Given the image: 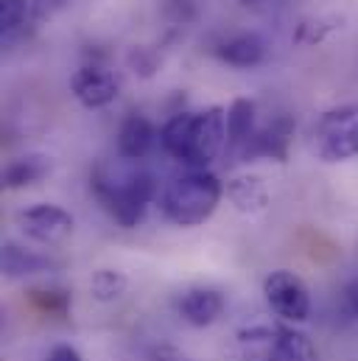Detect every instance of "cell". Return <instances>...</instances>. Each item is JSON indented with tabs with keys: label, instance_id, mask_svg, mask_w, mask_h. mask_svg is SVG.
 Segmentation results:
<instances>
[{
	"label": "cell",
	"instance_id": "8",
	"mask_svg": "<svg viewBox=\"0 0 358 361\" xmlns=\"http://www.w3.org/2000/svg\"><path fill=\"white\" fill-rule=\"evenodd\" d=\"M294 118L280 115L274 121H268L266 126H258L255 135L249 137V143L244 146V152L238 154V160L252 163V160H274V163H285L288 160V149L294 140Z\"/></svg>",
	"mask_w": 358,
	"mask_h": 361
},
{
	"label": "cell",
	"instance_id": "12",
	"mask_svg": "<svg viewBox=\"0 0 358 361\" xmlns=\"http://www.w3.org/2000/svg\"><path fill=\"white\" fill-rule=\"evenodd\" d=\"M216 56L230 68H258L266 59V42L261 34L244 31L216 45Z\"/></svg>",
	"mask_w": 358,
	"mask_h": 361
},
{
	"label": "cell",
	"instance_id": "1",
	"mask_svg": "<svg viewBox=\"0 0 358 361\" xmlns=\"http://www.w3.org/2000/svg\"><path fill=\"white\" fill-rule=\"evenodd\" d=\"M160 146L187 169H207L227 146V109L177 112L160 129Z\"/></svg>",
	"mask_w": 358,
	"mask_h": 361
},
{
	"label": "cell",
	"instance_id": "22",
	"mask_svg": "<svg viewBox=\"0 0 358 361\" xmlns=\"http://www.w3.org/2000/svg\"><path fill=\"white\" fill-rule=\"evenodd\" d=\"M342 311H345V317L358 319V277H353L342 291Z\"/></svg>",
	"mask_w": 358,
	"mask_h": 361
},
{
	"label": "cell",
	"instance_id": "27",
	"mask_svg": "<svg viewBox=\"0 0 358 361\" xmlns=\"http://www.w3.org/2000/svg\"><path fill=\"white\" fill-rule=\"evenodd\" d=\"M244 3H252V0H244Z\"/></svg>",
	"mask_w": 358,
	"mask_h": 361
},
{
	"label": "cell",
	"instance_id": "20",
	"mask_svg": "<svg viewBox=\"0 0 358 361\" xmlns=\"http://www.w3.org/2000/svg\"><path fill=\"white\" fill-rule=\"evenodd\" d=\"M339 17H319V20H305L300 28H297V42H319L325 39V34L336 31L339 28Z\"/></svg>",
	"mask_w": 358,
	"mask_h": 361
},
{
	"label": "cell",
	"instance_id": "5",
	"mask_svg": "<svg viewBox=\"0 0 358 361\" xmlns=\"http://www.w3.org/2000/svg\"><path fill=\"white\" fill-rule=\"evenodd\" d=\"M314 149L325 163H345L358 154V101L331 106L314 126Z\"/></svg>",
	"mask_w": 358,
	"mask_h": 361
},
{
	"label": "cell",
	"instance_id": "16",
	"mask_svg": "<svg viewBox=\"0 0 358 361\" xmlns=\"http://www.w3.org/2000/svg\"><path fill=\"white\" fill-rule=\"evenodd\" d=\"M258 123H255V104L249 98H235L227 106V152H233L235 157L244 152V146L249 143V137L255 135Z\"/></svg>",
	"mask_w": 358,
	"mask_h": 361
},
{
	"label": "cell",
	"instance_id": "14",
	"mask_svg": "<svg viewBox=\"0 0 358 361\" xmlns=\"http://www.w3.org/2000/svg\"><path fill=\"white\" fill-rule=\"evenodd\" d=\"M224 193L233 202V207L241 210V213H247V216H258V213H264L268 204H271V196H268L264 180L261 177H249V174L233 177V180L227 182Z\"/></svg>",
	"mask_w": 358,
	"mask_h": 361
},
{
	"label": "cell",
	"instance_id": "9",
	"mask_svg": "<svg viewBox=\"0 0 358 361\" xmlns=\"http://www.w3.org/2000/svg\"><path fill=\"white\" fill-rule=\"evenodd\" d=\"M118 90H121L118 79L106 68H101V65H85L70 79L73 98L82 106H87V109H104V106H109L118 98Z\"/></svg>",
	"mask_w": 358,
	"mask_h": 361
},
{
	"label": "cell",
	"instance_id": "7",
	"mask_svg": "<svg viewBox=\"0 0 358 361\" xmlns=\"http://www.w3.org/2000/svg\"><path fill=\"white\" fill-rule=\"evenodd\" d=\"M264 294L271 311L285 322H305L311 314V291L305 280L294 271H271L264 280Z\"/></svg>",
	"mask_w": 358,
	"mask_h": 361
},
{
	"label": "cell",
	"instance_id": "25",
	"mask_svg": "<svg viewBox=\"0 0 358 361\" xmlns=\"http://www.w3.org/2000/svg\"><path fill=\"white\" fill-rule=\"evenodd\" d=\"M45 361H82V356H79V350L70 348V345H56V348L45 356Z\"/></svg>",
	"mask_w": 358,
	"mask_h": 361
},
{
	"label": "cell",
	"instance_id": "3",
	"mask_svg": "<svg viewBox=\"0 0 358 361\" xmlns=\"http://www.w3.org/2000/svg\"><path fill=\"white\" fill-rule=\"evenodd\" d=\"M221 196H224V185L216 174H210L207 169H190L166 185L160 196V207L171 224L199 227L216 213Z\"/></svg>",
	"mask_w": 358,
	"mask_h": 361
},
{
	"label": "cell",
	"instance_id": "23",
	"mask_svg": "<svg viewBox=\"0 0 358 361\" xmlns=\"http://www.w3.org/2000/svg\"><path fill=\"white\" fill-rule=\"evenodd\" d=\"M146 359L149 361H193L187 353H182V350L171 348V345H154Z\"/></svg>",
	"mask_w": 358,
	"mask_h": 361
},
{
	"label": "cell",
	"instance_id": "18",
	"mask_svg": "<svg viewBox=\"0 0 358 361\" xmlns=\"http://www.w3.org/2000/svg\"><path fill=\"white\" fill-rule=\"evenodd\" d=\"M28 300L39 314H48V317H65L68 308H70V294L65 288H59V286L28 288Z\"/></svg>",
	"mask_w": 358,
	"mask_h": 361
},
{
	"label": "cell",
	"instance_id": "10",
	"mask_svg": "<svg viewBox=\"0 0 358 361\" xmlns=\"http://www.w3.org/2000/svg\"><path fill=\"white\" fill-rule=\"evenodd\" d=\"M224 294L210 286L185 288L177 297V314L193 328H207L224 314Z\"/></svg>",
	"mask_w": 358,
	"mask_h": 361
},
{
	"label": "cell",
	"instance_id": "19",
	"mask_svg": "<svg viewBox=\"0 0 358 361\" xmlns=\"http://www.w3.org/2000/svg\"><path fill=\"white\" fill-rule=\"evenodd\" d=\"M126 286H129L126 274L118 269H98L90 280V291L98 302H115L126 291Z\"/></svg>",
	"mask_w": 358,
	"mask_h": 361
},
{
	"label": "cell",
	"instance_id": "4",
	"mask_svg": "<svg viewBox=\"0 0 358 361\" xmlns=\"http://www.w3.org/2000/svg\"><path fill=\"white\" fill-rule=\"evenodd\" d=\"M241 348L261 361H319L308 334L291 325H252L238 334Z\"/></svg>",
	"mask_w": 358,
	"mask_h": 361
},
{
	"label": "cell",
	"instance_id": "13",
	"mask_svg": "<svg viewBox=\"0 0 358 361\" xmlns=\"http://www.w3.org/2000/svg\"><path fill=\"white\" fill-rule=\"evenodd\" d=\"M59 269V264L42 252L25 250L14 241L3 244V274L8 280H23V277H34V274H45V271Z\"/></svg>",
	"mask_w": 358,
	"mask_h": 361
},
{
	"label": "cell",
	"instance_id": "21",
	"mask_svg": "<svg viewBox=\"0 0 358 361\" xmlns=\"http://www.w3.org/2000/svg\"><path fill=\"white\" fill-rule=\"evenodd\" d=\"M129 62H132L135 73H140V76H152V73L157 71V56L149 54L146 48H135L132 56H129Z\"/></svg>",
	"mask_w": 358,
	"mask_h": 361
},
{
	"label": "cell",
	"instance_id": "15",
	"mask_svg": "<svg viewBox=\"0 0 358 361\" xmlns=\"http://www.w3.org/2000/svg\"><path fill=\"white\" fill-rule=\"evenodd\" d=\"M54 163L48 154H23V157H14L6 169H3V188L6 190H23V188H31L37 182H42L51 174Z\"/></svg>",
	"mask_w": 358,
	"mask_h": 361
},
{
	"label": "cell",
	"instance_id": "26",
	"mask_svg": "<svg viewBox=\"0 0 358 361\" xmlns=\"http://www.w3.org/2000/svg\"><path fill=\"white\" fill-rule=\"evenodd\" d=\"M166 8H168V14H174L177 20L185 23V20L193 14V0H168V6H166Z\"/></svg>",
	"mask_w": 358,
	"mask_h": 361
},
{
	"label": "cell",
	"instance_id": "17",
	"mask_svg": "<svg viewBox=\"0 0 358 361\" xmlns=\"http://www.w3.org/2000/svg\"><path fill=\"white\" fill-rule=\"evenodd\" d=\"M34 11L28 0H0V45L8 51L28 37Z\"/></svg>",
	"mask_w": 358,
	"mask_h": 361
},
{
	"label": "cell",
	"instance_id": "2",
	"mask_svg": "<svg viewBox=\"0 0 358 361\" xmlns=\"http://www.w3.org/2000/svg\"><path fill=\"white\" fill-rule=\"evenodd\" d=\"M90 188L101 207L126 230L137 227L146 219V210L152 199L157 196V180L154 174L132 166H95Z\"/></svg>",
	"mask_w": 358,
	"mask_h": 361
},
{
	"label": "cell",
	"instance_id": "24",
	"mask_svg": "<svg viewBox=\"0 0 358 361\" xmlns=\"http://www.w3.org/2000/svg\"><path fill=\"white\" fill-rule=\"evenodd\" d=\"M68 3H70V0H34V3H31V11H34V23H39V20L51 17L56 8L68 6Z\"/></svg>",
	"mask_w": 358,
	"mask_h": 361
},
{
	"label": "cell",
	"instance_id": "11",
	"mask_svg": "<svg viewBox=\"0 0 358 361\" xmlns=\"http://www.w3.org/2000/svg\"><path fill=\"white\" fill-rule=\"evenodd\" d=\"M157 140H160L157 126L146 115L132 112L129 118H123V123L118 129V157L137 163V160L149 157V152L154 149Z\"/></svg>",
	"mask_w": 358,
	"mask_h": 361
},
{
	"label": "cell",
	"instance_id": "6",
	"mask_svg": "<svg viewBox=\"0 0 358 361\" xmlns=\"http://www.w3.org/2000/svg\"><path fill=\"white\" fill-rule=\"evenodd\" d=\"M73 216L59 207V204H48V202H39V204H31L25 210L17 213V227L20 233L39 244V247H59L65 244L70 235H73Z\"/></svg>",
	"mask_w": 358,
	"mask_h": 361
}]
</instances>
